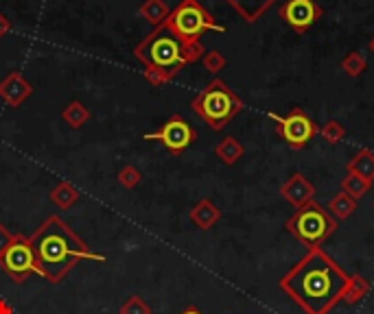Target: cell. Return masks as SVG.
Returning <instances> with one entry per match:
<instances>
[{"label": "cell", "mask_w": 374, "mask_h": 314, "mask_svg": "<svg viewBox=\"0 0 374 314\" xmlns=\"http://www.w3.org/2000/svg\"><path fill=\"white\" fill-rule=\"evenodd\" d=\"M348 278L351 275L320 247L309 249L278 286L304 314H329L344 299Z\"/></svg>", "instance_id": "1"}, {"label": "cell", "mask_w": 374, "mask_h": 314, "mask_svg": "<svg viewBox=\"0 0 374 314\" xmlns=\"http://www.w3.org/2000/svg\"><path fill=\"white\" fill-rule=\"evenodd\" d=\"M29 240L35 256L37 275H42L48 284L64 282L66 275L77 267L81 260L105 262L103 256L94 254V251L68 227V223L57 214L48 216Z\"/></svg>", "instance_id": "2"}, {"label": "cell", "mask_w": 374, "mask_h": 314, "mask_svg": "<svg viewBox=\"0 0 374 314\" xmlns=\"http://www.w3.org/2000/svg\"><path fill=\"white\" fill-rule=\"evenodd\" d=\"M204 46L202 42L195 44H184L173 35L165 24L156 27L145 40L134 48L136 59H141L145 68H154L171 74L173 79L178 77V72L186 64H195L197 59L204 57Z\"/></svg>", "instance_id": "3"}, {"label": "cell", "mask_w": 374, "mask_h": 314, "mask_svg": "<svg viewBox=\"0 0 374 314\" xmlns=\"http://www.w3.org/2000/svg\"><path fill=\"white\" fill-rule=\"evenodd\" d=\"M191 109L213 131H221L243 109V100L221 79H213L193 98Z\"/></svg>", "instance_id": "4"}, {"label": "cell", "mask_w": 374, "mask_h": 314, "mask_svg": "<svg viewBox=\"0 0 374 314\" xmlns=\"http://www.w3.org/2000/svg\"><path fill=\"white\" fill-rule=\"evenodd\" d=\"M337 223L329 210H324L315 201H309L307 205L295 208V214L284 223L287 232H289L298 243H302L309 249H320L329 238L337 229Z\"/></svg>", "instance_id": "5"}, {"label": "cell", "mask_w": 374, "mask_h": 314, "mask_svg": "<svg viewBox=\"0 0 374 314\" xmlns=\"http://www.w3.org/2000/svg\"><path fill=\"white\" fill-rule=\"evenodd\" d=\"M165 27L184 44L202 42V35L206 31H226L210 16V11L202 7L199 0H182L176 9H171L169 18L165 20Z\"/></svg>", "instance_id": "6"}, {"label": "cell", "mask_w": 374, "mask_h": 314, "mask_svg": "<svg viewBox=\"0 0 374 314\" xmlns=\"http://www.w3.org/2000/svg\"><path fill=\"white\" fill-rule=\"evenodd\" d=\"M269 116L276 122V133L295 150L304 148L320 131L318 124L311 120L300 107H293L287 116H278V114H269Z\"/></svg>", "instance_id": "7"}, {"label": "cell", "mask_w": 374, "mask_h": 314, "mask_svg": "<svg viewBox=\"0 0 374 314\" xmlns=\"http://www.w3.org/2000/svg\"><path fill=\"white\" fill-rule=\"evenodd\" d=\"M0 267L11 278L14 284H24L29 275L37 273V265H35V256L31 249V240L24 236L14 238V243L7 247V251L0 258Z\"/></svg>", "instance_id": "8"}, {"label": "cell", "mask_w": 374, "mask_h": 314, "mask_svg": "<svg viewBox=\"0 0 374 314\" xmlns=\"http://www.w3.org/2000/svg\"><path fill=\"white\" fill-rule=\"evenodd\" d=\"M195 137H197L195 129H193L191 124L186 122L182 116H178V114L171 116L158 131L145 133V140H147V142L158 140V142H162V144L167 146V150H171V153H176V155L189 148V146L195 142Z\"/></svg>", "instance_id": "9"}, {"label": "cell", "mask_w": 374, "mask_h": 314, "mask_svg": "<svg viewBox=\"0 0 374 314\" xmlns=\"http://www.w3.org/2000/svg\"><path fill=\"white\" fill-rule=\"evenodd\" d=\"M322 14L324 11L315 0H287L280 7V18L298 33H307Z\"/></svg>", "instance_id": "10"}, {"label": "cell", "mask_w": 374, "mask_h": 314, "mask_svg": "<svg viewBox=\"0 0 374 314\" xmlns=\"http://www.w3.org/2000/svg\"><path fill=\"white\" fill-rule=\"evenodd\" d=\"M31 94H33V85L22 77V72H9L0 81V98L9 107H20Z\"/></svg>", "instance_id": "11"}, {"label": "cell", "mask_w": 374, "mask_h": 314, "mask_svg": "<svg viewBox=\"0 0 374 314\" xmlns=\"http://www.w3.org/2000/svg\"><path fill=\"white\" fill-rule=\"evenodd\" d=\"M280 194H282V199L287 201V203H291L293 208H302V205L309 203V201H313V197H315V186L311 183V181L304 177V175L295 172V175H291V177L282 183Z\"/></svg>", "instance_id": "12"}, {"label": "cell", "mask_w": 374, "mask_h": 314, "mask_svg": "<svg viewBox=\"0 0 374 314\" xmlns=\"http://www.w3.org/2000/svg\"><path fill=\"white\" fill-rule=\"evenodd\" d=\"M226 3L239 14L247 24H254L263 18L267 11L271 9V5L276 0H226Z\"/></svg>", "instance_id": "13"}, {"label": "cell", "mask_w": 374, "mask_h": 314, "mask_svg": "<svg viewBox=\"0 0 374 314\" xmlns=\"http://www.w3.org/2000/svg\"><path fill=\"white\" fill-rule=\"evenodd\" d=\"M189 216H191L195 227H199V229H210V227H215V225L221 221V210H219L210 199H202L199 203L193 205Z\"/></svg>", "instance_id": "14"}, {"label": "cell", "mask_w": 374, "mask_h": 314, "mask_svg": "<svg viewBox=\"0 0 374 314\" xmlns=\"http://www.w3.org/2000/svg\"><path fill=\"white\" fill-rule=\"evenodd\" d=\"M346 170L372 183L374 181V153L370 148H359L351 157V161H348Z\"/></svg>", "instance_id": "15"}, {"label": "cell", "mask_w": 374, "mask_h": 314, "mask_svg": "<svg viewBox=\"0 0 374 314\" xmlns=\"http://www.w3.org/2000/svg\"><path fill=\"white\" fill-rule=\"evenodd\" d=\"M245 153V148L243 144L236 140V137L228 135V137H223V140L215 146V155L223 161V164H228V166H234L236 161H239Z\"/></svg>", "instance_id": "16"}, {"label": "cell", "mask_w": 374, "mask_h": 314, "mask_svg": "<svg viewBox=\"0 0 374 314\" xmlns=\"http://www.w3.org/2000/svg\"><path fill=\"white\" fill-rule=\"evenodd\" d=\"M171 9L165 0H145L141 5V16L152 24V27H160V24H165V20L169 18Z\"/></svg>", "instance_id": "17"}, {"label": "cell", "mask_w": 374, "mask_h": 314, "mask_svg": "<svg viewBox=\"0 0 374 314\" xmlns=\"http://www.w3.org/2000/svg\"><path fill=\"white\" fill-rule=\"evenodd\" d=\"M329 214L335 218V221H346L348 216H353V212L357 210V201L353 197H348L344 190L335 194L331 201H329Z\"/></svg>", "instance_id": "18"}, {"label": "cell", "mask_w": 374, "mask_h": 314, "mask_svg": "<svg viewBox=\"0 0 374 314\" xmlns=\"http://www.w3.org/2000/svg\"><path fill=\"white\" fill-rule=\"evenodd\" d=\"M61 118L70 129H81L85 122L90 120V109L85 107L81 100H70V103L61 111Z\"/></svg>", "instance_id": "19"}, {"label": "cell", "mask_w": 374, "mask_h": 314, "mask_svg": "<svg viewBox=\"0 0 374 314\" xmlns=\"http://www.w3.org/2000/svg\"><path fill=\"white\" fill-rule=\"evenodd\" d=\"M51 201L59 210H68L79 201V190L68 181H59L51 190Z\"/></svg>", "instance_id": "20"}, {"label": "cell", "mask_w": 374, "mask_h": 314, "mask_svg": "<svg viewBox=\"0 0 374 314\" xmlns=\"http://www.w3.org/2000/svg\"><path fill=\"white\" fill-rule=\"evenodd\" d=\"M370 293V284L366 278H361V275H351L348 278V284H346V291H344V299L346 304H359L361 299Z\"/></svg>", "instance_id": "21"}, {"label": "cell", "mask_w": 374, "mask_h": 314, "mask_svg": "<svg viewBox=\"0 0 374 314\" xmlns=\"http://www.w3.org/2000/svg\"><path fill=\"white\" fill-rule=\"evenodd\" d=\"M370 181H366V179H361V177H357V175H351L348 172L346 177L342 179V190L348 194V197H353L355 201H359L361 197H364L368 190H370Z\"/></svg>", "instance_id": "22"}, {"label": "cell", "mask_w": 374, "mask_h": 314, "mask_svg": "<svg viewBox=\"0 0 374 314\" xmlns=\"http://www.w3.org/2000/svg\"><path fill=\"white\" fill-rule=\"evenodd\" d=\"M366 68H368V61L361 53H348L342 59V70L348 74V77H359Z\"/></svg>", "instance_id": "23"}, {"label": "cell", "mask_w": 374, "mask_h": 314, "mask_svg": "<svg viewBox=\"0 0 374 314\" xmlns=\"http://www.w3.org/2000/svg\"><path fill=\"white\" fill-rule=\"evenodd\" d=\"M320 133H322V137H324V140H326L329 144H337V142L344 140L346 129L342 127V122H337V120H329V122L322 127Z\"/></svg>", "instance_id": "24"}, {"label": "cell", "mask_w": 374, "mask_h": 314, "mask_svg": "<svg viewBox=\"0 0 374 314\" xmlns=\"http://www.w3.org/2000/svg\"><path fill=\"white\" fill-rule=\"evenodd\" d=\"M143 181V175L136 166H123L121 172H118V183L123 188H127V190H134L136 186Z\"/></svg>", "instance_id": "25"}, {"label": "cell", "mask_w": 374, "mask_h": 314, "mask_svg": "<svg viewBox=\"0 0 374 314\" xmlns=\"http://www.w3.org/2000/svg\"><path fill=\"white\" fill-rule=\"evenodd\" d=\"M121 314H152V308L145 299H141L138 295H132L125 304L121 306Z\"/></svg>", "instance_id": "26"}, {"label": "cell", "mask_w": 374, "mask_h": 314, "mask_svg": "<svg viewBox=\"0 0 374 314\" xmlns=\"http://www.w3.org/2000/svg\"><path fill=\"white\" fill-rule=\"evenodd\" d=\"M202 61H204V68L208 72H213V74H217V72H221L223 68H226V57H223L219 50H206Z\"/></svg>", "instance_id": "27"}, {"label": "cell", "mask_w": 374, "mask_h": 314, "mask_svg": "<svg viewBox=\"0 0 374 314\" xmlns=\"http://www.w3.org/2000/svg\"><path fill=\"white\" fill-rule=\"evenodd\" d=\"M145 79L152 83L154 87H162V85H167V83L173 81L171 74L162 72V70H154V68H145Z\"/></svg>", "instance_id": "28"}, {"label": "cell", "mask_w": 374, "mask_h": 314, "mask_svg": "<svg viewBox=\"0 0 374 314\" xmlns=\"http://www.w3.org/2000/svg\"><path fill=\"white\" fill-rule=\"evenodd\" d=\"M14 238H16V234H11L3 223H0V258H3V254L7 251V247L14 243Z\"/></svg>", "instance_id": "29"}, {"label": "cell", "mask_w": 374, "mask_h": 314, "mask_svg": "<svg viewBox=\"0 0 374 314\" xmlns=\"http://www.w3.org/2000/svg\"><path fill=\"white\" fill-rule=\"evenodd\" d=\"M9 29H11V22H9V18L5 16V14H0V40L9 33Z\"/></svg>", "instance_id": "30"}, {"label": "cell", "mask_w": 374, "mask_h": 314, "mask_svg": "<svg viewBox=\"0 0 374 314\" xmlns=\"http://www.w3.org/2000/svg\"><path fill=\"white\" fill-rule=\"evenodd\" d=\"M0 314H14V308H11L5 299H0Z\"/></svg>", "instance_id": "31"}, {"label": "cell", "mask_w": 374, "mask_h": 314, "mask_svg": "<svg viewBox=\"0 0 374 314\" xmlns=\"http://www.w3.org/2000/svg\"><path fill=\"white\" fill-rule=\"evenodd\" d=\"M180 314H204V312L197 310V308H186V310H182Z\"/></svg>", "instance_id": "32"}, {"label": "cell", "mask_w": 374, "mask_h": 314, "mask_svg": "<svg viewBox=\"0 0 374 314\" xmlns=\"http://www.w3.org/2000/svg\"><path fill=\"white\" fill-rule=\"evenodd\" d=\"M368 48H370V53H374V37L370 40V44H368Z\"/></svg>", "instance_id": "33"}, {"label": "cell", "mask_w": 374, "mask_h": 314, "mask_svg": "<svg viewBox=\"0 0 374 314\" xmlns=\"http://www.w3.org/2000/svg\"><path fill=\"white\" fill-rule=\"evenodd\" d=\"M372 205H374V203H372Z\"/></svg>", "instance_id": "34"}]
</instances>
